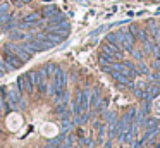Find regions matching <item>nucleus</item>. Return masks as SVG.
Masks as SVG:
<instances>
[{"label": "nucleus", "instance_id": "nucleus-18", "mask_svg": "<svg viewBox=\"0 0 160 148\" xmlns=\"http://www.w3.org/2000/svg\"><path fill=\"white\" fill-rule=\"evenodd\" d=\"M145 2H148V0H145Z\"/></svg>", "mask_w": 160, "mask_h": 148}, {"label": "nucleus", "instance_id": "nucleus-5", "mask_svg": "<svg viewBox=\"0 0 160 148\" xmlns=\"http://www.w3.org/2000/svg\"><path fill=\"white\" fill-rule=\"evenodd\" d=\"M9 34H11V40H12V41H26V40H29V38L33 36V34L24 33V31H19V29L11 31Z\"/></svg>", "mask_w": 160, "mask_h": 148}, {"label": "nucleus", "instance_id": "nucleus-14", "mask_svg": "<svg viewBox=\"0 0 160 148\" xmlns=\"http://www.w3.org/2000/svg\"><path fill=\"white\" fill-rule=\"evenodd\" d=\"M131 55H132V57H134L136 59V60H141V59H143V52H139V50H136V48H132V50H131Z\"/></svg>", "mask_w": 160, "mask_h": 148}, {"label": "nucleus", "instance_id": "nucleus-11", "mask_svg": "<svg viewBox=\"0 0 160 148\" xmlns=\"http://www.w3.org/2000/svg\"><path fill=\"white\" fill-rule=\"evenodd\" d=\"M136 69H138V72H139V74H145V76H148V74H150V69H148V65H146L143 60H139L138 64H136Z\"/></svg>", "mask_w": 160, "mask_h": 148}, {"label": "nucleus", "instance_id": "nucleus-21", "mask_svg": "<svg viewBox=\"0 0 160 148\" xmlns=\"http://www.w3.org/2000/svg\"><path fill=\"white\" fill-rule=\"evenodd\" d=\"M0 76H2V74H0Z\"/></svg>", "mask_w": 160, "mask_h": 148}, {"label": "nucleus", "instance_id": "nucleus-4", "mask_svg": "<svg viewBox=\"0 0 160 148\" xmlns=\"http://www.w3.org/2000/svg\"><path fill=\"white\" fill-rule=\"evenodd\" d=\"M33 88H35V84L31 83V79H29V76H28V74L19 76V78H18V89H19V91L33 93Z\"/></svg>", "mask_w": 160, "mask_h": 148}, {"label": "nucleus", "instance_id": "nucleus-6", "mask_svg": "<svg viewBox=\"0 0 160 148\" xmlns=\"http://www.w3.org/2000/svg\"><path fill=\"white\" fill-rule=\"evenodd\" d=\"M57 14H59V9H57L55 5H48V7H45V9H43L42 16H43V19H50V17L57 16Z\"/></svg>", "mask_w": 160, "mask_h": 148}, {"label": "nucleus", "instance_id": "nucleus-15", "mask_svg": "<svg viewBox=\"0 0 160 148\" xmlns=\"http://www.w3.org/2000/svg\"><path fill=\"white\" fill-rule=\"evenodd\" d=\"M103 148H112V143H110V141H107V143H105V146Z\"/></svg>", "mask_w": 160, "mask_h": 148}, {"label": "nucleus", "instance_id": "nucleus-1", "mask_svg": "<svg viewBox=\"0 0 160 148\" xmlns=\"http://www.w3.org/2000/svg\"><path fill=\"white\" fill-rule=\"evenodd\" d=\"M4 50L12 52V54H14L16 57H19L22 62H26V60H29V59H31V54H28V52H26L24 48L21 47V45H16V43H5V45H4Z\"/></svg>", "mask_w": 160, "mask_h": 148}, {"label": "nucleus", "instance_id": "nucleus-16", "mask_svg": "<svg viewBox=\"0 0 160 148\" xmlns=\"http://www.w3.org/2000/svg\"><path fill=\"white\" fill-rule=\"evenodd\" d=\"M155 146H157V148H160V141H158V143H157V145H155Z\"/></svg>", "mask_w": 160, "mask_h": 148}, {"label": "nucleus", "instance_id": "nucleus-10", "mask_svg": "<svg viewBox=\"0 0 160 148\" xmlns=\"http://www.w3.org/2000/svg\"><path fill=\"white\" fill-rule=\"evenodd\" d=\"M38 19H40V14H38V12H33V14H29V16H26L22 21H24V23H28L29 26L33 28V24H35Z\"/></svg>", "mask_w": 160, "mask_h": 148}, {"label": "nucleus", "instance_id": "nucleus-3", "mask_svg": "<svg viewBox=\"0 0 160 148\" xmlns=\"http://www.w3.org/2000/svg\"><path fill=\"white\" fill-rule=\"evenodd\" d=\"M2 59L5 60V64H7V67H9V71H12V69H19L22 65V60L19 57H16L12 52H9V50H4V54H2Z\"/></svg>", "mask_w": 160, "mask_h": 148}, {"label": "nucleus", "instance_id": "nucleus-13", "mask_svg": "<svg viewBox=\"0 0 160 148\" xmlns=\"http://www.w3.org/2000/svg\"><path fill=\"white\" fill-rule=\"evenodd\" d=\"M5 72H9V67H7V64H5V60L2 57H0V74L4 76Z\"/></svg>", "mask_w": 160, "mask_h": 148}, {"label": "nucleus", "instance_id": "nucleus-17", "mask_svg": "<svg viewBox=\"0 0 160 148\" xmlns=\"http://www.w3.org/2000/svg\"><path fill=\"white\" fill-rule=\"evenodd\" d=\"M74 148H81V145H76V146H74Z\"/></svg>", "mask_w": 160, "mask_h": 148}, {"label": "nucleus", "instance_id": "nucleus-2", "mask_svg": "<svg viewBox=\"0 0 160 148\" xmlns=\"http://www.w3.org/2000/svg\"><path fill=\"white\" fill-rule=\"evenodd\" d=\"M102 52H103V54L112 55V57H114L115 60H122V59H124V50H122L121 47H117V45L108 43V41L102 45Z\"/></svg>", "mask_w": 160, "mask_h": 148}, {"label": "nucleus", "instance_id": "nucleus-12", "mask_svg": "<svg viewBox=\"0 0 160 148\" xmlns=\"http://www.w3.org/2000/svg\"><path fill=\"white\" fill-rule=\"evenodd\" d=\"M47 71V74L48 76H53V72L57 71V65L55 64H52V62H48V64H45V67H43Z\"/></svg>", "mask_w": 160, "mask_h": 148}, {"label": "nucleus", "instance_id": "nucleus-20", "mask_svg": "<svg viewBox=\"0 0 160 148\" xmlns=\"http://www.w3.org/2000/svg\"><path fill=\"white\" fill-rule=\"evenodd\" d=\"M0 2H2V0H0Z\"/></svg>", "mask_w": 160, "mask_h": 148}, {"label": "nucleus", "instance_id": "nucleus-7", "mask_svg": "<svg viewBox=\"0 0 160 148\" xmlns=\"http://www.w3.org/2000/svg\"><path fill=\"white\" fill-rule=\"evenodd\" d=\"M98 62H100V65H110L112 62H115V59L112 57V55L103 54V52H102V54H100V57H98Z\"/></svg>", "mask_w": 160, "mask_h": 148}, {"label": "nucleus", "instance_id": "nucleus-19", "mask_svg": "<svg viewBox=\"0 0 160 148\" xmlns=\"http://www.w3.org/2000/svg\"><path fill=\"white\" fill-rule=\"evenodd\" d=\"M0 114H2V110H0Z\"/></svg>", "mask_w": 160, "mask_h": 148}, {"label": "nucleus", "instance_id": "nucleus-8", "mask_svg": "<svg viewBox=\"0 0 160 148\" xmlns=\"http://www.w3.org/2000/svg\"><path fill=\"white\" fill-rule=\"evenodd\" d=\"M155 41L152 40V38H148V40L143 41V54H152L153 52V47H155Z\"/></svg>", "mask_w": 160, "mask_h": 148}, {"label": "nucleus", "instance_id": "nucleus-9", "mask_svg": "<svg viewBox=\"0 0 160 148\" xmlns=\"http://www.w3.org/2000/svg\"><path fill=\"white\" fill-rule=\"evenodd\" d=\"M16 29V21H9V23H4V24H0V31H4V33H11V31Z\"/></svg>", "mask_w": 160, "mask_h": 148}]
</instances>
